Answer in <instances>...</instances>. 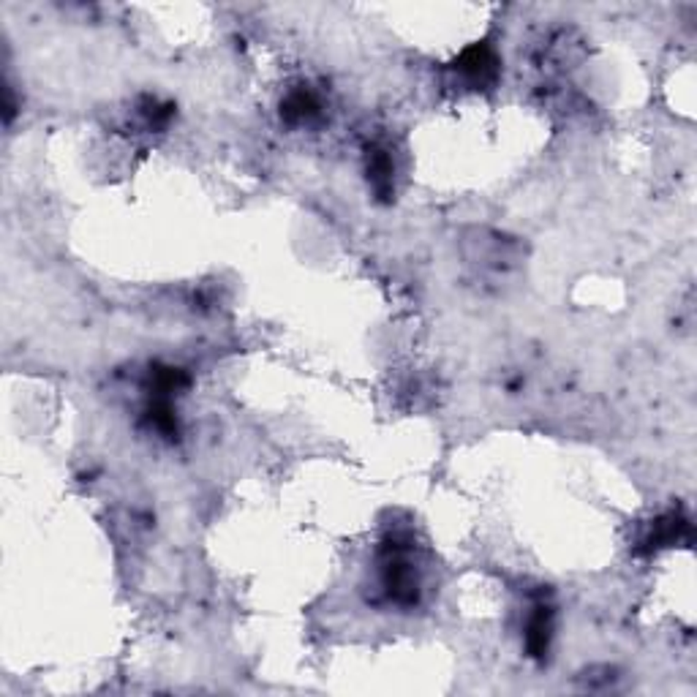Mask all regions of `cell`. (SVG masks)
<instances>
[{
  "label": "cell",
  "instance_id": "cell-4",
  "mask_svg": "<svg viewBox=\"0 0 697 697\" xmlns=\"http://www.w3.org/2000/svg\"><path fill=\"white\" fill-rule=\"evenodd\" d=\"M392 175H395V164L387 156V150H373L368 159V178L379 194H387L392 189Z\"/></svg>",
  "mask_w": 697,
  "mask_h": 697
},
{
  "label": "cell",
  "instance_id": "cell-2",
  "mask_svg": "<svg viewBox=\"0 0 697 697\" xmlns=\"http://www.w3.org/2000/svg\"><path fill=\"white\" fill-rule=\"evenodd\" d=\"M550 637H553V607L537 605L526 624V645L531 656H542L550 645Z\"/></svg>",
  "mask_w": 697,
  "mask_h": 697
},
{
  "label": "cell",
  "instance_id": "cell-3",
  "mask_svg": "<svg viewBox=\"0 0 697 697\" xmlns=\"http://www.w3.org/2000/svg\"><path fill=\"white\" fill-rule=\"evenodd\" d=\"M316 110H319V102H316V96L311 91H295V93L286 96V102L281 107V115L289 123H303L311 115H316Z\"/></svg>",
  "mask_w": 697,
  "mask_h": 697
},
{
  "label": "cell",
  "instance_id": "cell-1",
  "mask_svg": "<svg viewBox=\"0 0 697 697\" xmlns=\"http://www.w3.org/2000/svg\"><path fill=\"white\" fill-rule=\"evenodd\" d=\"M455 72L474 88L488 85L499 74V58L488 44H474L455 61Z\"/></svg>",
  "mask_w": 697,
  "mask_h": 697
}]
</instances>
